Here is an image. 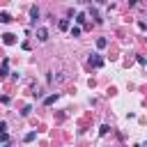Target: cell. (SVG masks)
<instances>
[{
	"label": "cell",
	"instance_id": "1",
	"mask_svg": "<svg viewBox=\"0 0 147 147\" xmlns=\"http://www.w3.org/2000/svg\"><path fill=\"white\" fill-rule=\"evenodd\" d=\"M2 41H5L7 46H11V44L16 41V34H11V32H5V34H2Z\"/></svg>",
	"mask_w": 147,
	"mask_h": 147
},
{
	"label": "cell",
	"instance_id": "2",
	"mask_svg": "<svg viewBox=\"0 0 147 147\" xmlns=\"http://www.w3.org/2000/svg\"><path fill=\"white\" fill-rule=\"evenodd\" d=\"M37 39H39V41H46V39H48V30H46V28H39V30H37Z\"/></svg>",
	"mask_w": 147,
	"mask_h": 147
},
{
	"label": "cell",
	"instance_id": "3",
	"mask_svg": "<svg viewBox=\"0 0 147 147\" xmlns=\"http://www.w3.org/2000/svg\"><path fill=\"white\" fill-rule=\"evenodd\" d=\"M90 64H92V67H101V64H103V60L94 53V55H90Z\"/></svg>",
	"mask_w": 147,
	"mask_h": 147
},
{
	"label": "cell",
	"instance_id": "4",
	"mask_svg": "<svg viewBox=\"0 0 147 147\" xmlns=\"http://www.w3.org/2000/svg\"><path fill=\"white\" fill-rule=\"evenodd\" d=\"M30 16H32V25H34L39 18V7H30Z\"/></svg>",
	"mask_w": 147,
	"mask_h": 147
},
{
	"label": "cell",
	"instance_id": "5",
	"mask_svg": "<svg viewBox=\"0 0 147 147\" xmlns=\"http://www.w3.org/2000/svg\"><path fill=\"white\" fill-rule=\"evenodd\" d=\"M55 101H57V92H55V94H51V96H46V99H44V103H46V106H51V103H55Z\"/></svg>",
	"mask_w": 147,
	"mask_h": 147
},
{
	"label": "cell",
	"instance_id": "6",
	"mask_svg": "<svg viewBox=\"0 0 147 147\" xmlns=\"http://www.w3.org/2000/svg\"><path fill=\"white\" fill-rule=\"evenodd\" d=\"M9 21H11L9 11H0V23H9Z\"/></svg>",
	"mask_w": 147,
	"mask_h": 147
},
{
	"label": "cell",
	"instance_id": "7",
	"mask_svg": "<svg viewBox=\"0 0 147 147\" xmlns=\"http://www.w3.org/2000/svg\"><path fill=\"white\" fill-rule=\"evenodd\" d=\"M34 138H37V131H30V133H25V138H23V140H25V142H32Z\"/></svg>",
	"mask_w": 147,
	"mask_h": 147
},
{
	"label": "cell",
	"instance_id": "8",
	"mask_svg": "<svg viewBox=\"0 0 147 147\" xmlns=\"http://www.w3.org/2000/svg\"><path fill=\"white\" fill-rule=\"evenodd\" d=\"M106 44H108L106 37H99V39H96V46H99V48H106Z\"/></svg>",
	"mask_w": 147,
	"mask_h": 147
},
{
	"label": "cell",
	"instance_id": "9",
	"mask_svg": "<svg viewBox=\"0 0 147 147\" xmlns=\"http://www.w3.org/2000/svg\"><path fill=\"white\" fill-rule=\"evenodd\" d=\"M76 23H85V11H78L76 14Z\"/></svg>",
	"mask_w": 147,
	"mask_h": 147
},
{
	"label": "cell",
	"instance_id": "10",
	"mask_svg": "<svg viewBox=\"0 0 147 147\" xmlns=\"http://www.w3.org/2000/svg\"><path fill=\"white\" fill-rule=\"evenodd\" d=\"M71 37H80V28H78V25L71 28Z\"/></svg>",
	"mask_w": 147,
	"mask_h": 147
},
{
	"label": "cell",
	"instance_id": "11",
	"mask_svg": "<svg viewBox=\"0 0 147 147\" xmlns=\"http://www.w3.org/2000/svg\"><path fill=\"white\" fill-rule=\"evenodd\" d=\"M60 28L67 30V28H69V18H62V21H60Z\"/></svg>",
	"mask_w": 147,
	"mask_h": 147
},
{
	"label": "cell",
	"instance_id": "12",
	"mask_svg": "<svg viewBox=\"0 0 147 147\" xmlns=\"http://www.w3.org/2000/svg\"><path fill=\"white\" fill-rule=\"evenodd\" d=\"M108 131H110V126H108V124H103V126H101V129H99V133H101V136H106V133H108Z\"/></svg>",
	"mask_w": 147,
	"mask_h": 147
},
{
	"label": "cell",
	"instance_id": "13",
	"mask_svg": "<svg viewBox=\"0 0 147 147\" xmlns=\"http://www.w3.org/2000/svg\"><path fill=\"white\" fill-rule=\"evenodd\" d=\"M30 113H32V106H25V108H23V117H28Z\"/></svg>",
	"mask_w": 147,
	"mask_h": 147
},
{
	"label": "cell",
	"instance_id": "14",
	"mask_svg": "<svg viewBox=\"0 0 147 147\" xmlns=\"http://www.w3.org/2000/svg\"><path fill=\"white\" fill-rule=\"evenodd\" d=\"M7 140H9V136H7V133H0V142H5V145H7Z\"/></svg>",
	"mask_w": 147,
	"mask_h": 147
},
{
	"label": "cell",
	"instance_id": "15",
	"mask_svg": "<svg viewBox=\"0 0 147 147\" xmlns=\"http://www.w3.org/2000/svg\"><path fill=\"white\" fill-rule=\"evenodd\" d=\"M0 133H7V122H0Z\"/></svg>",
	"mask_w": 147,
	"mask_h": 147
}]
</instances>
